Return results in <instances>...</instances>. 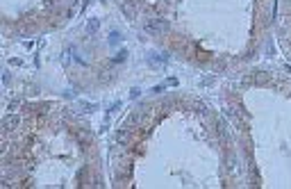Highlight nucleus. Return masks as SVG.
I'll use <instances>...</instances> for the list:
<instances>
[{
    "mask_svg": "<svg viewBox=\"0 0 291 189\" xmlns=\"http://www.w3.org/2000/svg\"><path fill=\"white\" fill-rule=\"evenodd\" d=\"M86 27H89V32H96V30H98V21H96V18H91Z\"/></svg>",
    "mask_w": 291,
    "mask_h": 189,
    "instance_id": "4",
    "label": "nucleus"
},
{
    "mask_svg": "<svg viewBox=\"0 0 291 189\" xmlns=\"http://www.w3.org/2000/svg\"><path fill=\"white\" fill-rule=\"evenodd\" d=\"M143 27H146V32H150V34H164L166 30H169V23H166L164 18H152Z\"/></svg>",
    "mask_w": 291,
    "mask_h": 189,
    "instance_id": "1",
    "label": "nucleus"
},
{
    "mask_svg": "<svg viewBox=\"0 0 291 189\" xmlns=\"http://www.w3.org/2000/svg\"><path fill=\"white\" fill-rule=\"evenodd\" d=\"M150 64H159V62H166V55H157V53H150Z\"/></svg>",
    "mask_w": 291,
    "mask_h": 189,
    "instance_id": "3",
    "label": "nucleus"
},
{
    "mask_svg": "<svg viewBox=\"0 0 291 189\" xmlns=\"http://www.w3.org/2000/svg\"><path fill=\"white\" fill-rule=\"evenodd\" d=\"M2 125L9 130L12 125H18V116H5V121H2Z\"/></svg>",
    "mask_w": 291,
    "mask_h": 189,
    "instance_id": "2",
    "label": "nucleus"
}]
</instances>
